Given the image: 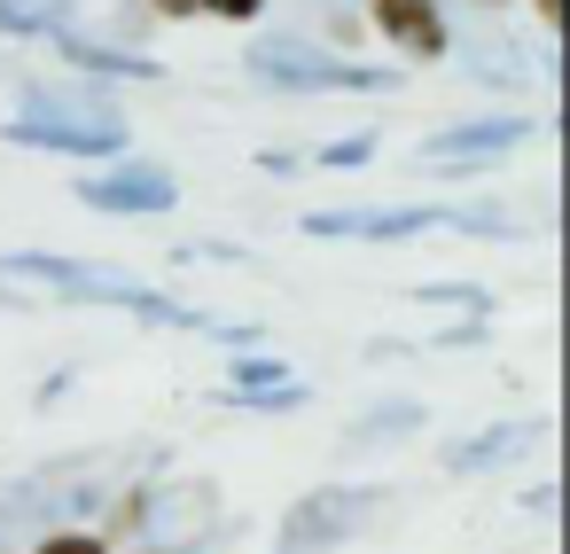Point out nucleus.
Wrapping results in <instances>:
<instances>
[{
  "mask_svg": "<svg viewBox=\"0 0 570 554\" xmlns=\"http://www.w3.org/2000/svg\"><path fill=\"white\" fill-rule=\"evenodd\" d=\"M0 305H110V313H134V320H157V328H196V336H219V344H258L250 320H204L196 305H173L157 297L149 281L118 274V266H95V258H48V250H17L0 258Z\"/></svg>",
  "mask_w": 570,
  "mask_h": 554,
  "instance_id": "nucleus-1",
  "label": "nucleus"
},
{
  "mask_svg": "<svg viewBox=\"0 0 570 554\" xmlns=\"http://www.w3.org/2000/svg\"><path fill=\"white\" fill-rule=\"evenodd\" d=\"M9 141L17 149H48V157H79V165H102V157H126V118L95 95V87H40L17 118H9Z\"/></svg>",
  "mask_w": 570,
  "mask_h": 554,
  "instance_id": "nucleus-2",
  "label": "nucleus"
},
{
  "mask_svg": "<svg viewBox=\"0 0 570 554\" xmlns=\"http://www.w3.org/2000/svg\"><path fill=\"white\" fill-rule=\"evenodd\" d=\"M243 71L266 79V87H282V95H391L399 87L391 71L352 63V56H336V48L305 40V32H258L243 48Z\"/></svg>",
  "mask_w": 570,
  "mask_h": 554,
  "instance_id": "nucleus-3",
  "label": "nucleus"
},
{
  "mask_svg": "<svg viewBox=\"0 0 570 554\" xmlns=\"http://www.w3.org/2000/svg\"><path fill=\"white\" fill-rule=\"evenodd\" d=\"M305 235L328 243H406V235H523L515 204H422V211H305Z\"/></svg>",
  "mask_w": 570,
  "mask_h": 554,
  "instance_id": "nucleus-4",
  "label": "nucleus"
},
{
  "mask_svg": "<svg viewBox=\"0 0 570 554\" xmlns=\"http://www.w3.org/2000/svg\"><path fill=\"white\" fill-rule=\"evenodd\" d=\"M134 538L157 546V554H204V546H219V538H227V523H219V484H212V476H165V468H149Z\"/></svg>",
  "mask_w": 570,
  "mask_h": 554,
  "instance_id": "nucleus-5",
  "label": "nucleus"
},
{
  "mask_svg": "<svg viewBox=\"0 0 570 554\" xmlns=\"http://www.w3.org/2000/svg\"><path fill=\"white\" fill-rule=\"evenodd\" d=\"M383 507H391V492H383V484H321V492H305V499L282 515L274 554H336V546H344V538H360Z\"/></svg>",
  "mask_w": 570,
  "mask_h": 554,
  "instance_id": "nucleus-6",
  "label": "nucleus"
},
{
  "mask_svg": "<svg viewBox=\"0 0 570 554\" xmlns=\"http://www.w3.org/2000/svg\"><path fill=\"white\" fill-rule=\"evenodd\" d=\"M79 204H87V211H110V219H134V211H173V204H180V180H173L165 165L102 157V172H79Z\"/></svg>",
  "mask_w": 570,
  "mask_h": 554,
  "instance_id": "nucleus-7",
  "label": "nucleus"
},
{
  "mask_svg": "<svg viewBox=\"0 0 570 554\" xmlns=\"http://www.w3.org/2000/svg\"><path fill=\"white\" fill-rule=\"evenodd\" d=\"M367 24H375L406 63H438V56H453V24H445L438 0H367Z\"/></svg>",
  "mask_w": 570,
  "mask_h": 554,
  "instance_id": "nucleus-8",
  "label": "nucleus"
},
{
  "mask_svg": "<svg viewBox=\"0 0 570 554\" xmlns=\"http://www.w3.org/2000/svg\"><path fill=\"white\" fill-rule=\"evenodd\" d=\"M523 141H531L523 118H469V126L430 133V141H422V165H430V172H438V165H484V157H508V149H523Z\"/></svg>",
  "mask_w": 570,
  "mask_h": 554,
  "instance_id": "nucleus-9",
  "label": "nucleus"
},
{
  "mask_svg": "<svg viewBox=\"0 0 570 554\" xmlns=\"http://www.w3.org/2000/svg\"><path fill=\"white\" fill-rule=\"evenodd\" d=\"M547 437H554V422H547V414H531V422H492V429L461 437V445L445 453V468H453V476H484V468H508L523 445H547Z\"/></svg>",
  "mask_w": 570,
  "mask_h": 554,
  "instance_id": "nucleus-10",
  "label": "nucleus"
},
{
  "mask_svg": "<svg viewBox=\"0 0 570 554\" xmlns=\"http://www.w3.org/2000/svg\"><path fill=\"white\" fill-rule=\"evenodd\" d=\"M48 40L63 48V63H79V71H95V79H165L157 56H141V48H110V40L79 32V24H56Z\"/></svg>",
  "mask_w": 570,
  "mask_h": 554,
  "instance_id": "nucleus-11",
  "label": "nucleus"
},
{
  "mask_svg": "<svg viewBox=\"0 0 570 554\" xmlns=\"http://www.w3.org/2000/svg\"><path fill=\"white\" fill-rule=\"evenodd\" d=\"M453 48H461V63L476 71V87H508V95L539 87V79H531V56H523L508 32H476V40H453Z\"/></svg>",
  "mask_w": 570,
  "mask_h": 554,
  "instance_id": "nucleus-12",
  "label": "nucleus"
},
{
  "mask_svg": "<svg viewBox=\"0 0 570 554\" xmlns=\"http://www.w3.org/2000/svg\"><path fill=\"white\" fill-rule=\"evenodd\" d=\"M48 523H56V515H48V492H40L32 476H0V554L32 546Z\"/></svg>",
  "mask_w": 570,
  "mask_h": 554,
  "instance_id": "nucleus-13",
  "label": "nucleus"
},
{
  "mask_svg": "<svg viewBox=\"0 0 570 554\" xmlns=\"http://www.w3.org/2000/svg\"><path fill=\"white\" fill-rule=\"evenodd\" d=\"M422 422H430V414H422L414 398H383V406H367V414L344 429V445H352V453H367V445H399V437H414Z\"/></svg>",
  "mask_w": 570,
  "mask_h": 554,
  "instance_id": "nucleus-14",
  "label": "nucleus"
},
{
  "mask_svg": "<svg viewBox=\"0 0 570 554\" xmlns=\"http://www.w3.org/2000/svg\"><path fill=\"white\" fill-rule=\"evenodd\" d=\"M71 17V0H0V32L9 40H48Z\"/></svg>",
  "mask_w": 570,
  "mask_h": 554,
  "instance_id": "nucleus-15",
  "label": "nucleus"
},
{
  "mask_svg": "<svg viewBox=\"0 0 570 554\" xmlns=\"http://www.w3.org/2000/svg\"><path fill=\"white\" fill-rule=\"evenodd\" d=\"M32 554H118L95 523H48L40 538H32Z\"/></svg>",
  "mask_w": 570,
  "mask_h": 554,
  "instance_id": "nucleus-16",
  "label": "nucleus"
},
{
  "mask_svg": "<svg viewBox=\"0 0 570 554\" xmlns=\"http://www.w3.org/2000/svg\"><path fill=\"white\" fill-rule=\"evenodd\" d=\"M414 297H422V305H453V313H476V320L492 313V297H484V289H469V281H422Z\"/></svg>",
  "mask_w": 570,
  "mask_h": 554,
  "instance_id": "nucleus-17",
  "label": "nucleus"
},
{
  "mask_svg": "<svg viewBox=\"0 0 570 554\" xmlns=\"http://www.w3.org/2000/svg\"><path fill=\"white\" fill-rule=\"evenodd\" d=\"M375 157V133H344V141H321V165H367Z\"/></svg>",
  "mask_w": 570,
  "mask_h": 554,
  "instance_id": "nucleus-18",
  "label": "nucleus"
},
{
  "mask_svg": "<svg viewBox=\"0 0 570 554\" xmlns=\"http://www.w3.org/2000/svg\"><path fill=\"white\" fill-rule=\"evenodd\" d=\"M204 17H219V24H258L266 17V0H196Z\"/></svg>",
  "mask_w": 570,
  "mask_h": 554,
  "instance_id": "nucleus-19",
  "label": "nucleus"
},
{
  "mask_svg": "<svg viewBox=\"0 0 570 554\" xmlns=\"http://www.w3.org/2000/svg\"><path fill=\"white\" fill-rule=\"evenodd\" d=\"M321 17H328V24H321V32H328V40H336V48H352V40H360V32H367V17H352V9H321Z\"/></svg>",
  "mask_w": 570,
  "mask_h": 554,
  "instance_id": "nucleus-20",
  "label": "nucleus"
},
{
  "mask_svg": "<svg viewBox=\"0 0 570 554\" xmlns=\"http://www.w3.org/2000/svg\"><path fill=\"white\" fill-rule=\"evenodd\" d=\"M554 507H562L554 484H531V492H523V515H531V523H554Z\"/></svg>",
  "mask_w": 570,
  "mask_h": 554,
  "instance_id": "nucleus-21",
  "label": "nucleus"
},
{
  "mask_svg": "<svg viewBox=\"0 0 570 554\" xmlns=\"http://www.w3.org/2000/svg\"><path fill=\"white\" fill-rule=\"evenodd\" d=\"M141 9H149L157 24H180V17H196V0H141Z\"/></svg>",
  "mask_w": 570,
  "mask_h": 554,
  "instance_id": "nucleus-22",
  "label": "nucleus"
},
{
  "mask_svg": "<svg viewBox=\"0 0 570 554\" xmlns=\"http://www.w3.org/2000/svg\"><path fill=\"white\" fill-rule=\"evenodd\" d=\"M523 9H531V17H539L547 32H562V0H523Z\"/></svg>",
  "mask_w": 570,
  "mask_h": 554,
  "instance_id": "nucleus-23",
  "label": "nucleus"
},
{
  "mask_svg": "<svg viewBox=\"0 0 570 554\" xmlns=\"http://www.w3.org/2000/svg\"><path fill=\"white\" fill-rule=\"evenodd\" d=\"M469 9H484V17H500V9H515V0H469Z\"/></svg>",
  "mask_w": 570,
  "mask_h": 554,
  "instance_id": "nucleus-24",
  "label": "nucleus"
},
{
  "mask_svg": "<svg viewBox=\"0 0 570 554\" xmlns=\"http://www.w3.org/2000/svg\"><path fill=\"white\" fill-rule=\"evenodd\" d=\"M134 554H157V546H141V538H134Z\"/></svg>",
  "mask_w": 570,
  "mask_h": 554,
  "instance_id": "nucleus-25",
  "label": "nucleus"
}]
</instances>
